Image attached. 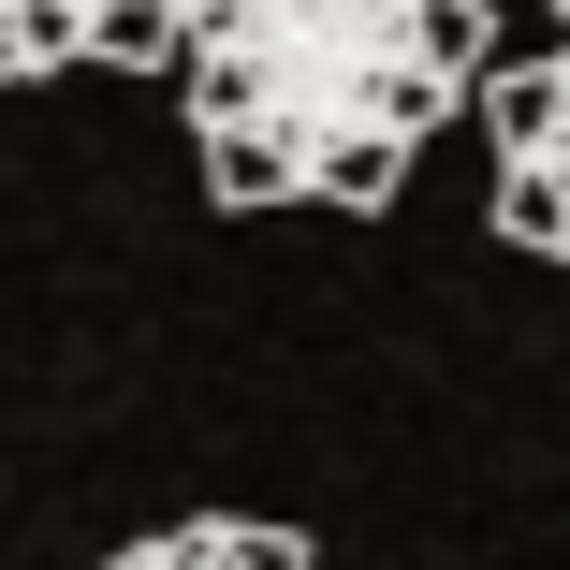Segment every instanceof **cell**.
<instances>
[{"instance_id": "obj_1", "label": "cell", "mask_w": 570, "mask_h": 570, "mask_svg": "<svg viewBox=\"0 0 570 570\" xmlns=\"http://www.w3.org/2000/svg\"><path fill=\"white\" fill-rule=\"evenodd\" d=\"M498 59L483 0H190L176 102L219 205H395L410 147Z\"/></svg>"}, {"instance_id": "obj_2", "label": "cell", "mask_w": 570, "mask_h": 570, "mask_svg": "<svg viewBox=\"0 0 570 570\" xmlns=\"http://www.w3.org/2000/svg\"><path fill=\"white\" fill-rule=\"evenodd\" d=\"M176 30H190V0H0V88H30V73H88V59H118V73H176Z\"/></svg>"}, {"instance_id": "obj_3", "label": "cell", "mask_w": 570, "mask_h": 570, "mask_svg": "<svg viewBox=\"0 0 570 570\" xmlns=\"http://www.w3.org/2000/svg\"><path fill=\"white\" fill-rule=\"evenodd\" d=\"M102 570H307V541H293V527H264V512H190V527L118 541Z\"/></svg>"}]
</instances>
